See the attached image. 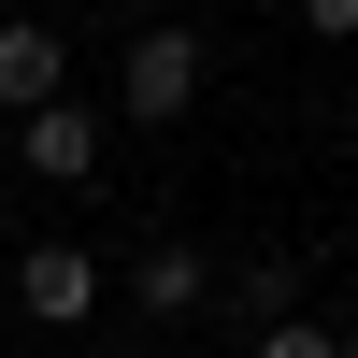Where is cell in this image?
<instances>
[{"mask_svg": "<svg viewBox=\"0 0 358 358\" xmlns=\"http://www.w3.org/2000/svg\"><path fill=\"white\" fill-rule=\"evenodd\" d=\"M201 72H215V57H201L187 15L129 29V57H115V115H129V129H172V115H201Z\"/></svg>", "mask_w": 358, "mask_h": 358, "instance_id": "6da1fadb", "label": "cell"}, {"mask_svg": "<svg viewBox=\"0 0 358 358\" xmlns=\"http://www.w3.org/2000/svg\"><path fill=\"white\" fill-rule=\"evenodd\" d=\"M101 301H115V273L86 244H29L15 258V315H29V330H101Z\"/></svg>", "mask_w": 358, "mask_h": 358, "instance_id": "7a4b0ae2", "label": "cell"}, {"mask_svg": "<svg viewBox=\"0 0 358 358\" xmlns=\"http://www.w3.org/2000/svg\"><path fill=\"white\" fill-rule=\"evenodd\" d=\"M115 301H129V315H143V330H187V315H201V301H215V258H201V244H187V229H158V244H143V258H129V273H115Z\"/></svg>", "mask_w": 358, "mask_h": 358, "instance_id": "3957f363", "label": "cell"}, {"mask_svg": "<svg viewBox=\"0 0 358 358\" xmlns=\"http://www.w3.org/2000/svg\"><path fill=\"white\" fill-rule=\"evenodd\" d=\"M15 158H29V187H86V172H101V101L57 86L43 115H15Z\"/></svg>", "mask_w": 358, "mask_h": 358, "instance_id": "277c9868", "label": "cell"}, {"mask_svg": "<svg viewBox=\"0 0 358 358\" xmlns=\"http://www.w3.org/2000/svg\"><path fill=\"white\" fill-rule=\"evenodd\" d=\"M57 86H72V57H57L43 15H0V115H43Z\"/></svg>", "mask_w": 358, "mask_h": 358, "instance_id": "5b68a950", "label": "cell"}, {"mask_svg": "<svg viewBox=\"0 0 358 358\" xmlns=\"http://www.w3.org/2000/svg\"><path fill=\"white\" fill-rule=\"evenodd\" d=\"M229 315H301V258H244L229 273Z\"/></svg>", "mask_w": 358, "mask_h": 358, "instance_id": "8992f818", "label": "cell"}, {"mask_svg": "<svg viewBox=\"0 0 358 358\" xmlns=\"http://www.w3.org/2000/svg\"><path fill=\"white\" fill-rule=\"evenodd\" d=\"M244 358H344V330H330V315H258Z\"/></svg>", "mask_w": 358, "mask_h": 358, "instance_id": "52a82bcc", "label": "cell"}, {"mask_svg": "<svg viewBox=\"0 0 358 358\" xmlns=\"http://www.w3.org/2000/svg\"><path fill=\"white\" fill-rule=\"evenodd\" d=\"M301 29L315 43H358V0H301Z\"/></svg>", "mask_w": 358, "mask_h": 358, "instance_id": "ba28073f", "label": "cell"}, {"mask_svg": "<svg viewBox=\"0 0 358 358\" xmlns=\"http://www.w3.org/2000/svg\"><path fill=\"white\" fill-rule=\"evenodd\" d=\"M344 358H358V344H344Z\"/></svg>", "mask_w": 358, "mask_h": 358, "instance_id": "9c48e42d", "label": "cell"}]
</instances>
